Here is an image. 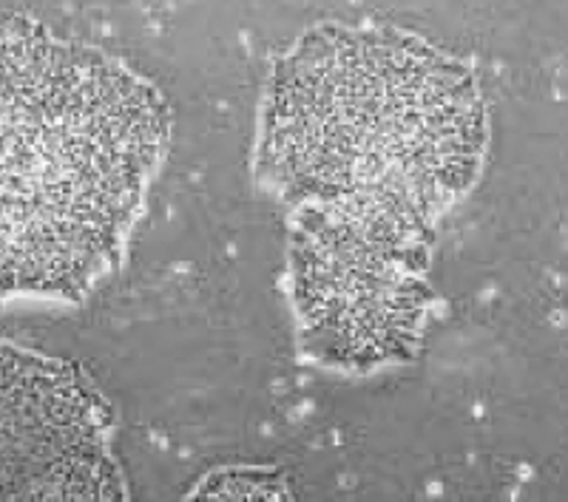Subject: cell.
Masks as SVG:
<instances>
[{
    "instance_id": "cell-1",
    "label": "cell",
    "mask_w": 568,
    "mask_h": 502,
    "mask_svg": "<svg viewBox=\"0 0 568 502\" xmlns=\"http://www.w3.org/2000/svg\"><path fill=\"white\" fill-rule=\"evenodd\" d=\"M486 105L469 65L384 27H316L276 60L256 176L291 230L429 253L478 182Z\"/></svg>"
},
{
    "instance_id": "cell-2",
    "label": "cell",
    "mask_w": 568,
    "mask_h": 502,
    "mask_svg": "<svg viewBox=\"0 0 568 502\" xmlns=\"http://www.w3.org/2000/svg\"><path fill=\"white\" fill-rule=\"evenodd\" d=\"M169 136V105L129 65L0 18V301H80L109 278Z\"/></svg>"
},
{
    "instance_id": "cell-3",
    "label": "cell",
    "mask_w": 568,
    "mask_h": 502,
    "mask_svg": "<svg viewBox=\"0 0 568 502\" xmlns=\"http://www.w3.org/2000/svg\"><path fill=\"white\" fill-rule=\"evenodd\" d=\"M433 256L349 238L291 233L287 290L298 341L342 369L407 361L424 338L435 293Z\"/></svg>"
},
{
    "instance_id": "cell-4",
    "label": "cell",
    "mask_w": 568,
    "mask_h": 502,
    "mask_svg": "<svg viewBox=\"0 0 568 502\" xmlns=\"http://www.w3.org/2000/svg\"><path fill=\"white\" fill-rule=\"evenodd\" d=\"M0 502H125L98 395L65 363L3 338Z\"/></svg>"
},
{
    "instance_id": "cell-5",
    "label": "cell",
    "mask_w": 568,
    "mask_h": 502,
    "mask_svg": "<svg viewBox=\"0 0 568 502\" xmlns=\"http://www.w3.org/2000/svg\"><path fill=\"white\" fill-rule=\"evenodd\" d=\"M185 502H293V496L271 471L231 469L205 477Z\"/></svg>"
}]
</instances>
